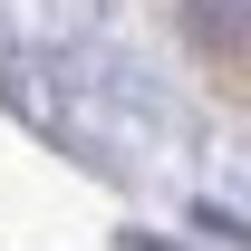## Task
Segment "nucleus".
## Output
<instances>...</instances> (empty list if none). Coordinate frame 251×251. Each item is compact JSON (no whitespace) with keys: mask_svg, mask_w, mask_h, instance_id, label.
I'll list each match as a JSON object with an SVG mask.
<instances>
[{"mask_svg":"<svg viewBox=\"0 0 251 251\" xmlns=\"http://www.w3.org/2000/svg\"><path fill=\"white\" fill-rule=\"evenodd\" d=\"M193 10V39H213V49H251V0H184Z\"/></svg>","mask_w":251,"mask_h":251,"instance_id":"1","label":"nucleus"}]
</instances>
